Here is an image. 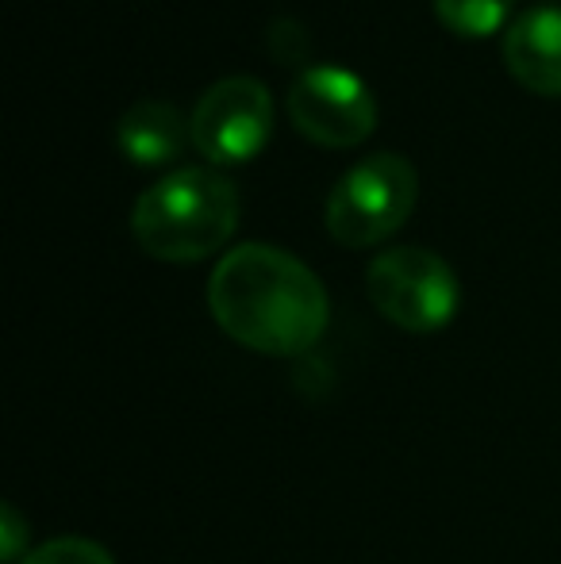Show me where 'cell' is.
<instances>
[{"label":"cell","mask_w":561,"mask_h":564,"mask_svg":"<svg viewBox=\"0 0 561 564\" xmlns=\"http://www.w3.org/2000/svg\"><path fill=\"white\" fill-rule=\"evenodd\" d=\"M504 62L519 85L561 97V4L524 8L504 31Z\"/></svg>","instance_id":"52a82bcc"},{"label":"cell","mask_w":561,"mask_h":564,"mask_svg":"<svg viewBox=\"0 0 561 564\" xmlns=\"http://www.w3.org/2000/svg\"><path fill=\"white\" fill-rule=\"evenodd\" d=\"M208 312L255 354L300 357L323 338L331 300L315 269L270 242H239L208 276Z\"/></svg>","instance_id":"6da1fadb"},{"label":"cell","mask_w":561,"mask_h":564,"mask_svg":"<svg viewBox=\"0 0 561 564\" xmlns=\"http://www.w3.org/2000/svg\"><path fill=\"white\" fill-rule=\"evenodd\" d=\"M23 564H116L112 553L93 538H51L39 550H31Z\"/></svg>","instance_id":"30bf717a"},{"label":"cell","mask_w":561,"mask_h":564,"mask_svg":"<svg viewBox=\"0 0 561 564\" xmlns=\"http://www.w3.org/2000/svg\"><path fill=\"white\" fill-rule=\"evenodd\" d=\"M420 196V173L400 150H374L354 162L327 193V230L343 246H374L408 224Z\"/></svg>","instance_id":"3957f363"},{"label":"cell","mask_w":561,"mask_h":564,"mask_svg":"<svg viewBox=\"0 0 561 564\" xmlns=\"http://www.w3.org/2000/svg\"><path fill=\"white\" fill-rule=\"evenodd\" d=\"M289 116L320 147H358L377 127V97L346 66H304L289 85Z\"/></svg>","instance_id":"8992f818"},{"label":"cell","mask_w":561,"mask_h":564,"mask_svg":"<svg viewBox=\"0 0 561 564\" xmlns=\"http://www.w3.org/2000/svg\"><path fill=\"white\" fill-rule=\"evenodd\" d=\"M239 188L212 165H181L139 193L131 235L158 261H201L239 227Z\"/></svg>","instance_id":"7a4b0ae2"},{"label":"cell","mask_w":561,"mask_h":564,"mask_svg":"<svg viewBox=\"0 0 561 564\" xmlns=\"http://www.w3.org/2000/svg\"><path fill=\"white\" fill-rule=\"evenodd\" d=\"M116 142L120 150L139 165H158L177 158L185 147H193V123L170 100H136L131 108H123L120 123H116Z\"/></svg>","instance_id":"ba28073f"},{"label":"cell","mask_w":561,"mask_h":564,"mask_svg":"<svg viewBox=\"0 0 561 564\" xmlns=\"http://www.w3.org/2000/svg\"><path fill=\"white\" fill-rule=\"evenodd\" d=\"M270 46L281 54L284 62H292V58H300V54L308 51V35H304V28H300L296 20H273L270 23Z\"/></svg>","instance_id":"8fae6325"},{"label":"cell","mask_w":561,"mask_h":564,"mask_svg":"<svg viewBox=\"0 0 561 564\" xmlns=\"http://www.w3.org/2000/svg\"><path fill=\"white\" fill-rule=\"evenodd\" d=\"M0 534H4V545H0V553H4V561H23V542H28V522L20 519V511H15L12 503L0 507Z\"/></svg>","instance_id":"7c38bea8"},{"label":"cell","mask_w":561,"mask_h":564,"mask_svg":"<svg viewBox=\"0 0 561 564\" xmlns=\"http://www.w3.org/2000/svg\"><path fill=\"white\" fill-rule=\"evenodd\" d=\"M193 147L212 162H247L273 134V93L255 74H227L188 112Z\"/></svg>","instance_id":"5b68a950"},{"label":"cell","mask_w":561,"mask_h":564,"mask_svg":"<svg viewBox=\"0 0 561 564\" xmlns=\"http://www.w3.org/2000/svg\"><path fill=\"white\" fill-rule=\"evenodd\" d=\"M516 8V0H434V15L446 23L457 35H493L496 28H504Z\"/></svg>","instance_id":"9c48e42d"},{"label":"cell","mask_w":561,"mask_h":564,"mask_svg":"<svg viewBox=\"0 0 561 564\" xmlns=\"http://www.w3.org/2000/svg\"><path fill=\"white\" fill-rule=\"evenodd\" d=\"M366 292L392 327L412 335H434L462 307L457 273L427 246H389L377 253L366 269Z\"/></svg>","instance_id":"277c9868"}]
</instances>
